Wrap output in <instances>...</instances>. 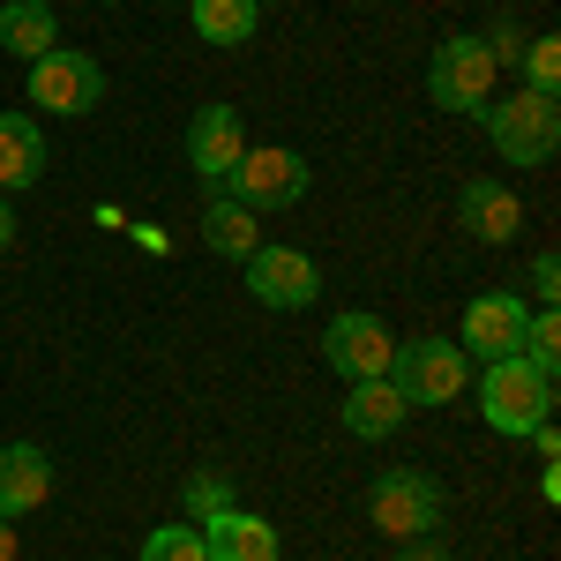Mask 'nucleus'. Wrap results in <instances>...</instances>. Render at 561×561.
<instances>
[{
  "mask_svg": "<svg viewBox=\"0 0 561 561\" xmlns=\"http://www.w3.org/2000/svg\"><path fill=\"white\" fill-rule=\"evenodd\" d=\"M479 412H486V427L494 434H531L554 420V375H539L524 352L510 359H486V375H479Z\"/></svg>",
  "mask_w": 561,
  "mask_h": 561,
  "instance_id": "f257e3e1",
  "label": "nucleus"
},
{
  "mask_svg": "<svg viewBox=\"0 0 561 561\" xmlns=\"http://www.w3.org/2000/svg\"><path fill=\"white\" fill-rule=\"evenodd\" d=\"M479 121H486L494 150H502L510 165H547V158L561 150V105H554V98H539V90L486 98V105H479Z\"/></svg>",
  "mask_w": 561,
  "mask_h": 561,
  "instance_id": "f03ea898",
  "label": "nucleus"
},
{
  "mask_svg": "<svg viewBox=\"0 0 561 561\" xmlns=\"http://www.w3.org/2000/svg\"><path fill=\"white\" fill-rule=\"evenodd\" d=\"M389 382L404 404H457L465 382H472V359L465 345H449V337H412V345H397L389 359Z\"/></svg>",
  "mask_w": 561,
  "mask_h": 561,
  "instance_id": "7ed1b4c3",
  "label": "nucleus"
},
{
  "mask_svg": "<svg viewBox=\"0 0 561 561\" xmlns=\"http://www.w3.org/2000/svg\"><path fill=\"white\" fill-rule=\"evenodd\" d=\"M494 53H486V38L479 31H457L449 45H434L427 60V98L442 105V113H479L486 98H494Z\"/></svg>",
  "mask_w": 561,
  "mask_h": 561,
  "instance_id": "20e7f679",
  "label": "nucleus"
},
{
  "mask_svg": "<svg viewBox=\"0 0 561 561\" xmlns=\"http://www.w3.org/2000/svg\"><path fill=\"white\" fill-rule=\"evenodd\" d=\"M367 517H375V531H389L397 547H404V539H427L434 524H442V479L397 465V472H382L367 486Z\"/></svg>",
  "mask_w": 561,
  "mask_h": 561,
  "instance_id": "39448f33",
  "label": "nucleus"
},
{
  "mask_svg": "<svg viewBox=\"0 0 561 561\" xmlns=\"http://www.w3.org/2000/svg\"><path fill=\"white\" fill-rule=\"evenodd\" d=\"M98 98H105V68L90 60V53H68V45H53L31 60V105L45 113H98Z\"/></svg>",
  "mask_w": 561,
  "mask_h": 561,
  "instance_id": "423d86ee",
  "label": "nucleus"
},
{
  "mask_svg": "<svg viewBox=\"0 0 561 561\" xmlns=\"http://www.w3.org/2000/svg\"><path fill=\"white\" fill-rule=\"evenodd\" d=\"M225 195L232 203H248V210H285V203H300L307 195V158L300 150H248L232 173H225Z\"/></svg>",
  "mask_w": 561,
  "mask_h": 561,
  "instance_id": "0eeeda50",
  "label": "nucleus"
},
{
  "mask_svg": "<svg viewBox=\"0 0 561 561\" xmlns=\"http://www.w3.org/2000/svg\"><path fill=\"white\" fill-rule=\"evenodd\" d=\"M322 359H330L345 382H375V375H389V359H397V337H389L375 314H337V322L322 330Z\"/></svg>",
  "mask_w": 561,
  "mask_h": 561,
  "instance_id": "6e6552de",
  "label": "nucleus"
},
{
  "mask_svg": "<svg viewBox=\"0 0 561 561\" xmlns=\"http://www.w3.org/2000/svg\"><path fill=\"white\" fill-rule=\"evenodd\" d=\"M248 293H255L262 307H314V293H322V270L300 255V248H270L262 240L255 255H248Z\"/></svg>",
  "mask_w": 561,
  "mask_h": 561,
  "instance_id": "1a4fd4ad",
  "label": "nucleus"
},
{
  "mask_svg": "<svg viewBox=\"0 0 561 561\" xmlns=\"http://www.w3.org/2000/svg\"><path fill=\"white\" fill-rule=\"evenodd\" d=\"M524 322H531V307H524L517 293H479L457 345H465V359H479V367H486V359H510V352L524 345Z\"/></svg>",
  "mask_w": 561,
  "mask_h": 561,
  "instance_id": "9d476101",
  "label": "nucleus"
},
{
  "mask_svg": "<svg viewBox=\"0 0 561 561\" xmlns=\"http://www.w3.org/2000/svg\"><path fill=\"white\" fill-rule=\"evenodd\" d=\"M248 158V128H240V105H203L187 121V165L203 180H225L232 165Z\"/></svg>",
  "mask_w": 561,
  "mask_h": 561,
  "instance_id": "9b49d317",
  "label": "nucleus"
},
{
  "mask_svg": "<svg viewBox=\"0 0 561 561\" xmlns=\"http://www.w3.org/2000/svg\"><path fill=\"white\" fill-rule=\"evenodd\" d=\"M203 531V554L210 561H277V524L270 517H255V510H217V517H203L195 524Z\"/></svg>",
  "mask_w": 561,
  "mask_h": 561,
  "instance_id": "f8f14e48",
  "label": "nucleus"
},
{
  "mask_svg": "<svg viewBox=\"0 0 561 561\" xmlns=\"http://www.w3.org/2000/svg\"><path fill=\"white\" fill-rule=\"evenodd\" d=\"M53 494V457L38 442H8L0 449V517H31Z\"/></svg>",
  "mask_w": 561,
  "mask_h": 561,
  "instance_id": "ddd939ff",
  "label": "nucleus"
},
{
  "mask_svg": "<svg viewBox=\"0 0 561 561\" xmlns=\"http://www.w3.org/2000/svg\"><path fill=\"white\" fill-rule=\"evenodd\" d=\"M457 210H465V225H472L486 248H510V240H517V225H524L517 187H502V180H465Z\"/></svg>",
  "mask_w": 561,
  "mask_h": 561,
  "instance_id": "4468645a",
  "label": "nucleus"
},
{
  "mask_svg": "<svg viewBox=\"0 0 561 561\" xmlns=\"http://www.w3.org/2000/svg\"><path fill=\"white\" fill-rule=\"evenodd\" d=\"M45 173V135L31 113H0V187H38Z\"/></svg>",
  "mask_w": 561,
  "mask_h": 561,
  "instance_id": "2eb2a0df",
  "label": "nucleus"
},
{
  "mask_svg": "<svg viewBox=\"0 0 561 561\" xmlns=\"http://www.w3.org/2000/svg\"><path fill=\"white\" fill-rule=\"evenodd\" d=\"M412 404L397 397V382L389 375H375V382H352L345 397V427L359 434V442H382V434H397V420H404Z\"/></svg>",
  "mask_w": 561,
  "mask_h": 561,
  "instance_id": "dca6fc26",
  "label": "nucleus"
},
{
  "mask_svg": "<svg viewBox=\"0 0 561 561\" xmlns=\"http://www.w3.org/2000/svg\"><path fill=\"white\" fill-rule=\"evenodd\" d=\"M203 248L210 255H255L262 248V225H255V210L248 203H232V195H210V210H203Z\"/></svg>",
  "mask_w": 561,
  "mask_h": 561,
  "instance_id": "f3484780",
  "label": "nucleus"
},
{
  "mask_svg": "<svg viewBox=\"0 0 561 561\" xmlns=\"http://www.w3.org/2000/svg\"><path fill=\"white\" fill-rule=\"evenodd\" d=\"M53 38H60V23H53V8H45V0H0V45H8L15 60L53 53Z\"/></svg>",
  "mask_w": 561,
  "mask_h": 561,
  "instance_id": "a211bd4d",
  "label": "nucleus"
},
{
  "mask_svg": "<svg viewBox=\"0 0 561 561\" xmlns=\"http://www.w3.org/2000/svg\"><path fill=\"white\" fill-rule=\"evenodd\" d=\"M187 15H195V31L210 45H248L262 23V0H195Z\"/></svg>",
  "mask_w": 561,
  "mask_h": 561,
  "instance_id": "6ab92c4d",
  "label": "nucleus"
},
{
  "mask_svg": "<svg viewBox=\"0 0 561 561\" xmlns=\"http://www.w3.org/2000/svg\"><path fill=\"white\" fill-rule=\"evenodd\" d=\"M524 359L539 367V375H561V322H554V307H531V322H524Z\"/></svg>",
  "mask_w": 561,
  "mask_h": 561,
  "instance_id": "aec40b11",
  "label": "nucleus"
},
{
  "mask_svg": "<svg viewBox=\"0 0 561 561\" xmlns=\"http://www.w3.org/2000/svg\"><path fill=\"white\" fill-rule=\"evenodd\" d=\"M142 561H210V554H203V531L195 524H158L142 539Z\"/></svg>",
  "mask_w": 561,
  "mask_h": 561,
  "instance_id": "412c9836",
  "label": "nucleus"
},
{
  "mask_svg": "<svg viewBox=\"0 0 561 561\" xmlns=\"http://www.w3.org/2000/svg\"><path fill=\"white\" fill-rule=\"evenodd\" d=\"M524 90H539V98H554L561 83V38H524Z\"/></svg>",
  "mask_w": 561,
  "mask_h": 561,
  "instance_id": "4be33fe9",
  "label": "nucleus"
},
{
  "mask_svg": "<svg viewBox=\"0 0 561 561\" xmlns=\"http://www.w3.org/2000/svg\"><path fill=\"white\" fill-rule=\"evenodd\" d=\"M180 502H187V524L217 517V510H232V479L225 472H195L187 486H180Z\"/></svg>",
  "mask_w": 561,
  "mask_h": 561,
  "instance_id": "5701e85b",
  "label": "nucleus"
},
{
  "mask_svg": "<svg viewBox=\"0 0 561 561\" xmlns=\"http://www.w3.org/2000/svg\"><path fill=\"white\" fill-rule=\"evenodd\" d=\"M531 300H539V307H554V300H561V262H554V255L531 262Z\"/></svg>",
  "mask_w": 561,
  "mask_h": 561,
  "instance_id": "b1692460",
  "label": "nucleus"
},
{
  "mask_svg": "<svg viewBox=\"0 0 561 561\" xmlns=\"http://www.w3.org/2000/svg\"><path fill=\"white\" fill-rule=\"evenodd\" d=\"M397 561H449V547H442V539H404V547H397Z\"/></svg>",
  "mask_w": 561,
  "mask_h": 561,
  "instance_id": "393cba45",
  "label": "nucleus"
},
{
  "mask_svg": "<svg viewBox=\"0 0 561 561\" xmlns=\"http://www.w3.org/2000/svg\"><path fill=\"white\" fill-rule=\"evenodd\" d=\"M0 561H15V524L0 517Z\"/></svg>",
  "mask_w": 561,
  "mask_h": 561,
  "instance_id": "a878e982",
  "label": "nucleus"
},
{
  "mask_svg": "<svg viewBox=\"0 0 561 561\" xmlns=\"http://www.w3.org/2000/svg\"><path fill=\"white\" fill-rule=\"evenodd\" d=\"M8 240H15V210L0 203V248H8Z\"/></svg>",
  "mask_w": 561,
  "mask_h": 561,
  "instance_id": "bb28decb",
  "label": "nucleus"
}]
</instances>
